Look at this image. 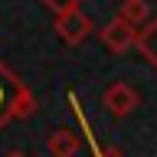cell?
Here are the masks:
<instances>
[{"mask_svg": "<svg viewBox=\"0 0 157 157\" xmlns=\"http://www.w3.org/2000/svg\"><path fill=\"white\" fill-rule=\"evenodd\" d=\"M82 144H85V137H82V131L78 128H56L52 134L46 137V151L52 157H75L78 151H82Z\"/></svg>", "mask_w": 157, "mask_h": 157, "instance_id": "cell-5", "label": "cell"}, {"mask_svg": "<svg viewBox=\"0 0 157 157\" xmlns=\"http://www.w3.org/2000/svg\"><path fill=\"white\" fill-rule=\"evenodd\" d=\"M134 49L144 56L147 66H154V72H157V17H151L144 26L137 29V43H134Z\"/></svg>", "mask_w": 157, "mask_h": 157, "instance_id": "cell-7", "label": "cell"}, {"mask_svg": "<svg viewBox=\"0 0 157 157\" xmlns=\"http://www.w3.org/2000/svg\"><path fill=\"white\" fill-rule=\"evenodd\" d=\"M101 101H105V108L115 118H128L141 105V95H137V88L128 85V82H111V85L101 92Z\"/></svg>", "mask_w": 157, "mask_h": 157, "instance_id": "cell-4", "label": "cell"}, {"mask_svg": "<svg viewBox=\"0 0 157 157\" xmlns=\"http://www.w3.org/2000/svg\"><path fill=\"white\" fill-rule=\"evenodd\" d=\"M95 157H124V154H121L118 147H105V151H101V154H95Z\"/></svg>", "mask_w": 157, "mask_h": 157, "instance_id": "cell-9", "label": "cell"}, {"mask_svg": "<svg viewBox=\"0 0 157 157\" xmlns=\"http://www.w3.org/2000/svg\"><path fill=\"white\" fill-rule=\"evenodd\" d=\"M52 26H56L59 39H62L66 46H78V43H85V39L92 36L95 23H92V17H88V13H82V10H72V13H62V17H56V20H52Z\"/></svg>", "mask_w": 157, "mask_h": 157, "instance_id": "cell-2", "label": "cell"}, {"mask_svg": "<svg viewBox=\"0 0 157 157\" xmlns=\"http://www.w3.org/2000/svg\"><path fill=\"white\" fill-rule=\"evenodd\" d=\"M43 7L52 13V17H62V13H72V10H82V0H39Z\"/></svg>", "mask_w": 157, "mask_h": 157, "instance_id": "cell-8", "label": "cell"}, {"mask_svg": "<svg viewBox=\"0 0 157 157\" xmlns=\"http://www.w3.org/2000/svg\"><path fill=\"white\" fill-rule=\"evenodd\" d=\"M98 39H101V46L111 52V56H124L128 49H134L137 43V29L134 26H128L124 20H108L105 26L98 29Z\"/></svg>", "mask_w": 157, "mask_h": 157, "instance_id": "cell-3", "label": "cell"}, {"mask_svg": "<svg viewBox=\"0 0 157 157\" xmlns=\"http://www.w3.org/2000/svg\"><path fill=\"white\" fill-rule=\"evenodd\" d=\"M115 17H118V20H124L128 26L141 29L147 20L154 17V10H151V0H121V3H118V13H115Z\"/></svg>", "mask_w": 157, "mask_h": 157, "instance_id": "cell-6", "label": "cell"}, {"mask_svg": "<svg viewBox=\"0 0 157 157\" xmlns=\"http://www.w3.org/2000/svg\"><path fill=\"white\" fill-rule=\"evenodd\" d=\"M3 157H29V154H26V151H17V147H13V151H7Z\"/></svg>", "mask_w": 157, "mask_h": 157, "instance_id": "cell-10", "label": "cell"}, {"mask_svg": "<svg viewBox=\"0 0 157 157\" xmlns=\"http://www.w3.org/2000/svg\"><path fill=\"white\" fill-rule=\"evenodd\" d=\"M29 115H36V98H33L29 85L0 59V131L10 121L29 118Z\"/></svg>", "mask_w": 157, "mask_h": 157, "instance_id": "cell-1", "label": "cell"}]
</instances>
